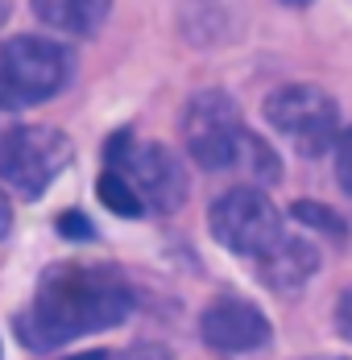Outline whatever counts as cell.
I'll use <instances>...</instances> for the list:
<instances>
[{
	"label": "cell",
	"mask_w": 352,
	"mask_h": 360,
	"mask_svg": "<svg viewBox=\"0 0 352 360\" xmlns=\"http://www.w3.org/2000/svg\"><path fill=\"white\" fill-rule=\"evenodd\" d=\"M133 311V290L112 265L58 261L42 274L34 302L17 315V335L30 352L63 348L79 335L120 327Z\"/></svg>",
	"instance_id": "6da1fadb"
},
{
	"label": "cell",
	"mask_w": 352,
	"mask_h": 360,
	"mask_svg": "<svg viewBox=\"0 0 352 360\" xmlns=\"http://www.w3.org/2000/svg\"><path fill=\"white\" fill-rule=\"evenodd\" d=\"M75 58L50 37H8L0 41V108H34L70 87Z\"/></svg>",
	"instance_id": "7a4b0ae2"
},
{
	"label": "cell",
	"mask_w": 352,
	"mask_h": 360,
	"mask_svg": "<svg viewBox=\"0 0 352 360\" xmlns=\"http://www.w3.org/2000/svg\"><path fill=\"white\" fill-rule=\"evenodd\" d=\"M261 112H265V124L307 158L327 153L340 137V104L315 83H286L270 91Z\"/></svg>",
	"instance_id": "3957f363"
},
{
	"label": "cell",
	"mask_w": 352,
	"mask_h": 360,
	"mask_svg": "<svg viewBox=\"0 0 352 360\" xmlns=\"http://www.w3.org/2000/svg\"><path fill=\"white\" fill-rule=\"evenodd\" d=\"M70 166V137L46 124H17L0 137V182L21 195L42 199L50 182Z\"/></svg>",
	"instance_id": "277c9868"
},
{
	"label": "cell",
	"mask_w": 352,
	"mask_h": 360,
	"mask_svg": "<svg viewBox=\"0 0 352 360\" xmlns=\"http://www.w3.org/2000/svg\"><path fill=\"white\" fill-rule=\"evenodd\" d=\"M245 137H249V129L241 120V104L228 91L208 87V91H195L187 100L182 141H187V153L203 170H232L237 158H241Z\"/></svg>",
	"instance_id": "5b68a950"
},
{
	"label": "cell",
	"mask_w": 352,
	"mask_h": 360,
	"mask_svg": "<svg viewBox=\"0 0 352 360\" xmlns=\"http://www.w3.org/2000/svg\"><path fill=\"white\" fill-rule=\"evenodd\" d=\"M108 166L120 170L125 179L133 182V191L141 195L145 207L153 212H178L182 199H187V170L166 145L145 141L137 145L133 133H116L108 141Z\"/></svg>",
	"instance_id": "8992f818"
},
{
	"label": "cell",
	"mask_w": 352,
	"mask_h": 360,
	"mask_svg": "<svg viewBox=\"0 0 352 360\" xmlns=\"http://www.w3.org/2000/svg\"><path fill=\"white\" fill-rule=\"evenodd\" d=\"M211 236L237 257H257L265 245H274L282 232V216L274 199L261 186H232L224 191L208 212Z\"/></svg>",
	"instance_id": "52a82bcc"
},
{
	"label": "cell",
	"mask_w": 352,
	"mask_h": 360,
	"mask_svg": "<svg viewBox=\"0 0 352 360\" xmlns=\"http://www.w3.org/2000/svg\"><path fill=\"white\" fill-rule=\"evenodd\" d=\"M199 335L211 352H224V356H245L257 352L274 340V327L261 315V307H253L249 298H215L208 311L199 315Z\"/></svg>",
	"instance_id": "ba28073f"
},
{
	"label": "cell",
	"mask_w": 352,
	"mask_h": 360,
	"mask_svg": "<svg viewBox=\"0 0 352 360\" xmlns=\"http://www.w3.org/2000/svg\"><path fill=\"white\" fill-rule=\"evenodd\" d=\"M315 269H319V249L311 236H286V232H278L274 245H265L257 252V274H261V282L274 294L303 290L315 278Z\"/></svg>",
	"instance_id": "9c48e42d"
},
{
	"label": "cell",
	"mask_w": 352,
	"mask_h": 360,
	"mask_svg": "<svg viewBox=\"0 0 352 360\" xmlns=\"http://www.w3.org/2000/svg\"><path fill=\"white\" fill-rule=\"evenodd\" d=\"M34 17L54 30V34L67 37H92L104 30L108 13H112V0H30Z\"/></svg>",
	"instance_id": "30bf717a"
},
{
	"label": "cell",
	"mask_w": 352,
	"mask_h": 360,
	"mask_svg": "<svg viewBox=\"0 0 352 360\" xmlns=\"http://www.w3.org/2000/svg\"><path fill=\"white\" fill-rule=\"evenodd\" d=\"M96 199L104 203L112 216H125V219H137L141 212H145V203H141V195L133 191V182L125 179L120 170H112V166H108L104 174H100V182H96Z\"/></svg>",
	"instance_id": "8fae6325"
},
{
	"label": "cell",
	"mask_w": 352,
	"mask_h": 360,
	"mask_svg": "<svg viewBox=\"0 0 352 360\" xmlns=\"http://www.w3.org/2000/svg\"><path fill=\"white\" fill-rule=\"evenodd\" d=\"M232 170L249 174L253 182H278V174H282L274 149H270V145H261L253 133L245 137V145H241V158H237V166H232Z\"/></svg>",
	"instance_id": "7c38bea8"
},
{
	"label": "cell",
	"mask_w": 352,
	"mask_h": 360,
	"mask_svg": "<svg viewBox=\"0 0 352 360\" xmlns=\"http://www.w3.org/2000/svg\"><path fill=\"white\" fill-rule=\"evenodd\" d=\"M290 216L298 219V224H307V228H315V232H323V236H336V240H344V236H348L344 219L336 216L332 207H323V203H311V199L294 203V207H290Z\"/></svg>",
	"instance_id": "4fadbf2b"
},
{
	"label": "cell",
	"mask_w": 352,
	"mask_h": 360,
	"mask_svg": "<svg viewBox=\"0 0 352 360\" xmlns=\"http://www.w3.org/2000/svg\"><path fill=\"white\" fill-rule=\"evenodd\" d=\"M332 149H336V179H340V186L352 195V129L340 133Z\"/></svg>",
	"instance_id": "5bb4252c"
},
{
	"label": "cell",
	"mask_w": 352,
	"mask_h": 360,
	"mask_svg": "<svg viewBox=\"0 0 352 360\" xmlns=\"http://www.w3.org/2000/svg\"><path fill=\"white\" fill-rule=\"evenodd\" d=\"M58 232H63V236H75V240H92V236H96L83 212H63V216H58Z\"/></svg>",
	"instance_id": "9a60e30c"
},
{
	"label": "cell",
	"mask_w": 352,
	"mask_h": 360,
	"mask_svg": "<svg viewBox=\"0 0 352 360\" xmlns=\"http://www.w3.org/2000/svg\"><path fill=\"white\" fill-rule=\"evenodd\" d=\"M108 360H175L162 344H137V348H125L120 356H108Z\"/></svg>",
	"instance_id": "2e32d148"
},
{
	"label": "cell",
	"mask_w": 352,
	"mask_h": 360,
	"mask_svg": "<svg viewBox=\"0 0 352 360\" xmlns=\"http://www.w3.org/2000/svg\"><path fill=\"white\" fill-rule=\"evenodd\" d=\"M336 331L352 344V290H344L340 302H336Z\"/></svg>",
	"instance_id": "e0dca14e"
},
{
	"label": "cell",
	"mask_w": 352,
	"mask_h": 360,
	"mask_svg": "<svg viewBox=\"0 0 352 360\" xmlns=\"http://www.w3.org/2000/svg\"><path fill=\"white\" fill-rule=\"evenodd\" d=\"M13 232V203H8V195L0 191V240Z\"/></svg>",
	"instance_id": "ac0fdd59"
},
{
	"label": "cell",
	"mask_w": 352,
	"mask_h": 360,
	"mask_svg": "<svg viewBox=\"0 0 352 360\" xmlns=\"http://www.w3.org/2000/svg\"><path fill=\"white\" fill-rule=\"evenodd\" d=\"M63 360H108V352L92 348V352H75V356H63Z\"/></svg>",
	"instance_id": "d6986e66"
},
{
	"label": "cell",
	"mask_w": 352,
	"mask_h": 360,
	"mask_svg": "<svg viewBox=\"0 0 352 360\" xmlns=\"http://www.w3.org/2000/svg\"><path fill=\"white\" fill-rule=\"evenodd\" d=\"M282 4H290V8H298V4H311V0H282Z\"/></svg>",
	"instance_id": "ffe728a7"
},
{
	"label": "cell",
	"mask_w": 352,
	"mask_h": 360,
	"mask_svg": "<svg viewBox=\"0 0 352 360\" xmlns=\"http://www.w3.org/2000/svg\"><path fill=\"white\" fill-rule=\"evenodd\" d=\"M319 360H344V356H319Z\"/></svg>",
	"instance_id": "44dd1931"
},
{
	"label": "cell",
	"mask_w": 352,
	"mask_h": 360,
	"mask_svg": "<svg viewBox=\"0 0 352 360\" xmlns=\"http://www.w3.org/2000/svg\"><path fill=\"white\" fill-rule=\"evenodd\" d=\"M0 360H4V352H0Z\"/></svg>",
	"instance_id": "7402d4cb"
}]
</instances>
